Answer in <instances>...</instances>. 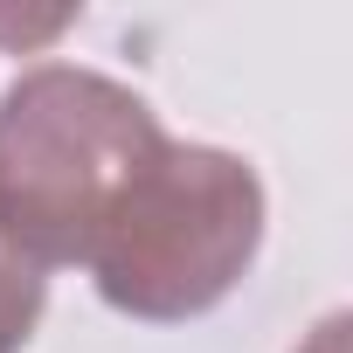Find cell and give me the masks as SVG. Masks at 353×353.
<instances>
[{
	"instance_id": "6da1fadb",
	"label": "cell",
	"mask_w": 353,
	"mask_h": 353,
	"mask_svg": "<svg viewBox=\"0 0 353 353\" xmlns=\"http://www.w3.org/2000/svg\"><path fill=\"white\" fill-rule=\"evenodd\" d=\"M159 145L152 104L118 77L83 63L21 70L0 90V243L28 270L83 263Z\"/></svg>"
},
{
	"instance_id": "7a4b0ae2",
	"label": "cell",
	"mask_w": 353,
	"mask_h": 353,
	"mask_svg": "<svg viewBox=\"0 0 353 353\" xmlns=\"http://www.w3.org/2000/svg\"><path fill=\"white\" fill-rule=\"evenodd\" d=\"M263 250V181L222 145L166 139L104 215L83 270L97 298L145 325L215 312Z\"/></svg>"
},
{
	"instance_id": "3957f363",
	"label": "cell",
	"mask_w": 353,
	"mask_h": 353,
	"mask_svg": "<svg viewBox=\"0 0 353 353\" xmlns=\"http://www.w3.org/2000/svg\"><path fill=\"white\" fill-rule=\"evenodd\" d=\"M42 305H49V277L28 270L8 243H0V353H21L42 325Z\"/></svg>"
},
{
	"instance_id": "277c9868",
	"label": "cell",
	"mask_w": 353,
	"mask_h": 353,
	"mask_svg": "<svg viewBox=\"0 0 353 353\" xmlns=\"http://www.w3.org/2000/svg\"><path fill=\"white\" fill-rule=\"evenodd\" d=\"M339 332H346V319H325V325H319V339H312L305 353H339Z\"/></svg>"
}]
</instances>
